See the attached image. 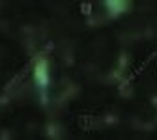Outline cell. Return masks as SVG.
<instances>
[{"label":"cell","mask_w":157,"mask_h":140,"mask_svg":"<svg viewBox=\"0 0 157 140\" xmlns=\"http://www.w3.org/2000/svg\"><path fill=\"white\" fill-rule=\"evenodd\" d=\"M30 67H32V64H26V66H25V67H23L21 71H19V73H17V75H15V77L11 78V82H10V84L6 86V90H10L11 86L15 88V86H19V84H21V82H23V78H25V77L28 75V71H30Z\"/></svg>","instance_id":"3957f363"},{"label":"cell","mask_w":157,"mask_h":140,"mask_svg":"<svg viewBox=\"0 0 157 140\" xmlns=\"http://www.w3.org/2000/svg\"><path fill=\"white\" fill-rule=\"evenodd\" d=\"M94 122H95V118L92 114H78L77 116V125L81 127L82 131H88L94 127Z\"/></svg>","instance_id":"7a4b0ae2"},{"label":"cell","mask_w":157,"mask_h":140,"mask_svg":"<svg viewBox=\"0 0 157 140\" xmlns=\"http://www.w3.org/2000/svg\"><path fill=\"white\" fill-rule=\"evenodd\" d=\"M81 13L84 17H90L94 13V4L92 2H81Z\"/></svg>","instance_id":"277c9868"},{"label":"cell","mask_w":157,"mask_h":140,"mask_svg":"<svg viewBox=\"0 0 157 140\" xmlns=\"http://www.w3.org/2000/svg\"><path fill=\"white\" fill-rule=\"evenodd\" d=\"M36 81H37V84H41V86H47L49 82V78H47V66H45V62H37V66H36Z\"/></svg>","instance_id":"6da1fadb"}]
</instances>
